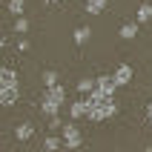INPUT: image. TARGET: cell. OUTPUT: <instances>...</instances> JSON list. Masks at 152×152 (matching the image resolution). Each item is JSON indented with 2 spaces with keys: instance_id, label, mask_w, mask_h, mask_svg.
<instances>
[{
  "instance_id": "obj_14",
  "label": "cell",
  "mask_w": 152,
  "mask_h": 152,
  "mask_svg": "<svg viewBox=\"0 0 152 152\" xmlns=\"http://www.w3.org/2000/svg\"><path fill=\"white\" fill-rule=\"evenodd\" d=\"M95 77H80V80H77V92H83V95H92L95 92Z\"/></svg>"
},
{
  "instance_id": "obj_10",
  "label": "cell",
  "mask_w": 152,
  "mask_h": 152,
  "mask_svg": "<svg viewBox=\"0 0 152 152\" xmlns=\"http://www.w3.org/2000/svg\"><path fill=\"white\" fill-rule=\"evenodd\" d=\"M86 112H89V106H86V98H83V101H75L72 106H69V118L77 121V118H83Z\"/></svg>"
},
{
  "instance_id": "obj_11",
  "label": "cell",
  "mask_w": 152,
  "mask_h": 152,
  "mask_svg": "<svg viewBox=\"0 0 152 152\" xmlns=\"http://www.w3.org/2000/svg\"><path fill=\"white\" fill-rule=\"evenodd\" d=\"M89 37H92V29H86V26H77V29H75V34H72V40H75L77 46L89 43Z\"/></svg>"
},
{
  "instance_id": "obj_16",
  "label": "cell",
  "mask_w": 152,
  "mask_h": 152,
  "mask_svg": "<svg viewBox=\"0 0 152 152\" xmlns=\"http://www.w3.org/2000/svg\"><path fill=\"white\" fill-rule=\"evenodd\" d=\"M9 12L15 17H23V12H26V3L23 0H9Z\"/></svg>"
},
{
  "instance_id": "obj_21",
  "label": "cell",
  "mask_w": 152,
  "mask_h": 152,
  "mask_svg": "<svg viewBox=\"0 0 152 152\" xmlns=\"http://www.w3.org/2000/svg\"><path fill=\"white\" fill-rule=\"evenodd\" d=\"M146 121L152 124V101H149V106H146Z\"/></svg>"
},
{
  "instance_id": "obj_1",
  "label": "cell",
  "mask_w": 152,
  "mask_h": 152,
  "mask_svg": "<svg viewBox=\"0 0 152 152\" xmlns=\"http://www.w3.org/2000/svg\"><path fill=\"white\" fill-rule=\"evenodd\" d=\"M86 106H89V112H86V118L95 121V124H101V121H109L118 115V103H115V98L112 95H103L95 89L92 95H86Z\"/></svg>"
},
{
  "instance_id": "obj_12",
  "label": "cell",
  "mask_w": 152,
  "mask_h": 152,
  "mask_svg": "<svg viewBox=\"0 0 152 152\" xmlns=\"http://www.w3.org/2000/svg\"><path fill=\"white\" fill-rule=\"evenodd\" d=\"M152 20V3H141V6H138V23H149Z\"/></svg>"
},
{
  "instance_id": "obj_9",
  "label": "cell",
  "mask_w": 152,
  "mask_h": 152,
  "mask_svg": "<svg viewBox=\"0 0 152 152\" xmlns=\"http://www.w3.org/2000/svg\"><path fill=\"white\" fill-rule=\"evenodd\" d=\"M106 6H109V0H86V3H83L86 15H103Z\"/></svg>"
},
{
  "instance_id": "obj_4",
  "label": "cell",
  "mask_w": 152,
  "mask_h": 152,
  "mask_svg": "<svg viewBox=\"0 0 152 152\" xmlns=\"http://www.w3.org/2000/svg\"><path fill=\"white\" fill-rule=\"evenodd\" d=\"M95 83H98V86H95L98 92L115 98V92H118V80H115V75H98V77H95Z\"/></svg>"
},
{
  "instance_id": "obj_7",
  "label": "cell",
  "mask_w": 152,
  "mask_h": 152,
  "mask_svg": "<svg viewBox=\"0 0 152 152\" xmlns=\"http://www.w3.org/2000/svg\"><path fill=\"white\" fill-rule=\"evenodd\" d=\"M32 135H34V124H29V121H23V124L15 126V138L17 141H29Z\"/></svg>"
},
{
  "instance_id": "obj_13",
  "label": "cell",
  "mask_w": 152,
  "mask_h": 152,
  "mask_svg": "<svg viewBox=\"0 0 152 152\" xmlns=\"http://www.w3.org/2000/svg\"><path fill=\"white\" fill-rule=\"evenodd\" d=\"M60 146H63V138H58V135H46V141H43V149H46V152H58Z\"/></svg>"
},
{
  "instance_id": "obj_22",
  "label": "cell",
  "mask_w": 152,
  "mask_h": 152,
  "mask_svg": "<svg viewBox=\"0 0 152 152\" xmlns=\"http://www.w3.org/2000/svg\"><path fill=\"white\" fill-rule=\"evenodd\" d=\"M46 3H49V6H55V3H63V0H46Z\"/></svg>"
},
{
  "instance_id": "obj_17",
  "label": "cell",
  "mask_w": 152,
  "mask_h": 152,
  "mask_svg": "<svg viewBox=\"0 0 152 152\" xmlns=\"http://www.w3.org/2000/svg\"><path fill=\"white\" fill-rule=\"evenodd\" d=\"M40 77H43V83H46V89H49V86H58V72H55V69H46Z\"/></svg>"
},
{
  "instance_id": "obj_5",
  "label": "cell",
  "mask_w": 152,
  "mask_h": 152,
  "mask_svg": "<svg viewBox=\"0 0 152 152\" xmlns=\"http://www.w3.org/2000/svg\"><path fill=\"white\" fill-rule=\"evenodd\" d=\"M20 98V86H0V103L3 106H15Z\"/></svg>"
},
{
  "instance_id": "obj_6",
  "label": "cell",
  "mask_w": 152,
  "mask_h": 152,
  "mask_svg": "<svg viewBox=\"0 0 152 152\" xmlns=\"http://www.w3.org/2000/svg\"><path fill=\"white\" fill-rule=\"evenodd\" d=\"M132 77H135V72H132V66H129V63H121V66L115 69V80H118V86L132 83Z\"/></svg>"
},
{
  "instance_id": "obj_19",
  "label": "cell",
  "mask_w": 152,
  "mask_h": 152,
  "mask_svg": "<svg viewBox=\"0 0 152 152\" xmlns=\"http://www.w3.org/2000/svg\"><path fill=\"white\" fill-rule=\"evenodd\" d=\"M49 129H63V121L55 115V118H49Z\"/></svg>"
},
{
  "instance_id": "obj_20",
  "label": "cell",
  "mask_w": 152,
  "mask_h": 152,
  "mask_svg": "<svg viewBox=\"0 0 152 152\" xmlns=\"http://www.w3.org/2000/svg\"><path fill=\"white\" fill-rule=\"evenodd\" d=\"M17 49H20V52H29V40H26V37H20V40H17Z\"/></svg>"
},
{
  "instance_id": "obj_18",
  "label": "cell",
  "mask_w": 152,
  "mask_h": 152,
  "mask_svg": "<svg viewBox=\"0 0 152 152\" xmlns=\"http://www.w3.org/2000/svg\"><path fill=\"white\" fill-rule=\"evenodd\" d=\"M15 32H17V34L29 32V20H26V17H15Z\"/></svg>"
},
{
  "instance_id": "obj_2",
  "label": "cell",
  "mask_w": 152,
  "mask_h": 152,
  "mask_svg": "<svg viewBox=\"0 0 152 152\" xmlns=\"http://www.w3.org/2000/svg\"><path fill=\"white\" fill-rule=\"evenodd\" d=\"M63 101H66V89L63 86H49L46 89V95H43V101H40V112L43 115H49V118H55L60 112V106H63Z\"/></svg>"
},
{
  "instance_id": "obj_8",
  "label": "cell",
  "mask_w": 152,
  "mask_h": 152,
  "mask_svg": "<svg viewBox=\"0 0 152 152\" xmlns=\"http://www.w3.org/2000/svg\"><path fill=\"white\" fill-rule=\"evenodd\" d=\"M0 86H20V77H17V72L15 69H3L0 72Z\"/></svg>"
},
{
  "instance_id": "obj_3",
  "label": "cell",
  "mask_w": 152,
  "mask_h": 152,
  "mask_svg": "<svg viewBox=\"0 0 152 152\" xmlns=\"http://www.w3.org/2000/svg\"><path fill=\"white\" fill-rule=\"evenodd\" d=\"M83 144V132H80V126L77 124H63V146L66 149H77V146Z\"/></svg>"
},
{
  "instance_id": "obj_15",
  "label": "cell",
  "mask_w": 152,
  "mask_h": 152,
  "mask_svg": "<svg viewBox=\"0 0 152 152\" xmlns=\"http://www.w3.org/2000/svg\"><path fill=\"white\" fill-rule=\"evenodd\" d=\"M135 34H138V23H124L121 26V37L124 40H132Z\"/></svg>"
},
{
  "instance_id": "obj_23",
  "label": "cell",
  "mask_w": 152,
  "mask_h": 152,
  "mask_svg": "<svg viewBox=\"0 0 152 152\" xmlns=\"http://www.w3.org/2000/svg\"><path fill=\"white\" fill-rule=\"evenodd\" d=\"M144 152H152V146H146V149H144Z\"/></svg>"
}]
</instances>
